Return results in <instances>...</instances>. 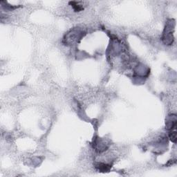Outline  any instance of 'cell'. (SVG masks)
<instances>
[{
    "instance_id": "1",
    "label": "cell",
    "mask_w": 177,
    "mask_h": 177,
    "mask_svg": "<svg viewBox=\"0 0 177 177\" xmlns=\"http://www.w3.org/2000/svg\"><path fill=\"white\" fill-rule=\"evenodd\" d=\"M70 4L72 5L74 11H76V12H79V11L83 10V7H82L80 5H78V4H77V2H74V1L70 2Z\"/></svg>"
},
{
    "instance_id": "2",
    "label": "cell",
    "mask_w": 177,
    "mask_h": 177,
    "mask_svg": "<svg viewBox=\"0 0 177 177\" xmlns=\"http://www.w3.org/2000/svg\"><path fill=\"white\" fill-rule=\"evenodd\" d=\"M169 138L172 142L176 143V141H177V133H176V132H171V133L169 134Z\"/></svg>"
}]
</instances>
